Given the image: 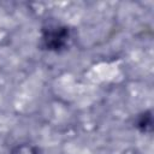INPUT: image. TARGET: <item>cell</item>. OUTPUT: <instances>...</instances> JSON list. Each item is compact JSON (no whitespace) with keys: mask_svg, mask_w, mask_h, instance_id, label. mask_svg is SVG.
I'll return each mask as SVG.
<instances>
[{"mask_svg":"<svg viewBox=\"0 0 154 154\" xmlns=\"http://www.w3.org/2000/svg\"><path fill=\"white\" fill-rule=\"evenodd\" d=\"M123 154H141V153H140L137 149H132V148H131V149H126V150H124Z\"/></svg>","mask_w":154,"mask_h":154,"instance_id":"cell-3","label":"cell"},{"mask_svg":"<svg viewBox=\"0 0 154 154\" xmlns=\"http://www.w3.org/2000/svg\"><path fill=\"white\" fill-rule=\"evenodd\" d=\"M70 38V30L61 24H48L42 28L41 45L47 51L60 52L67 46Z\"/></svg>","mask_w":154,"mask_h":154,"instance_id":"cell-1","label":"cell"},{"mask_svg":"<svg viewBox=\"0 0 154 154\" xmlns=\"http://www.w3.org/2000/svg\"><path fill=\"white\" fill-rule=\"evenodd\" d=\"M136 124H137L136 126H138L142 131H147V128H148V130H150V128H152V116H150V113L149 112L142 113L138 117Z\"/></svg>","mask_w":154,"mask_h":154,"instance_id":"cell-2","label":"cell"}]
</instances>
